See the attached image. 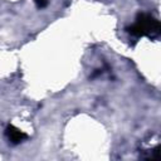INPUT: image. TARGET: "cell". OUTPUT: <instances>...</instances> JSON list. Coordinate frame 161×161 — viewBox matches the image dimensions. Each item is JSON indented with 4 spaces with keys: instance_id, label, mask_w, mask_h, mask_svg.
Wrapping results in <instances>:
<instances>
[{
    "instance_id": "cell-1",
    "label": "cell",
    "mask_w": 161,
    "mask_h": 161,
    "mask_svg": "<svg viewBox=\"0 0 161 161\" xmlns=\"http://www.w3.org/2000/svg\"><path fill=\"white\" fill-rule=\"evenodd\" d=\"M130 31L135 35H145V34H151L152 31H158V23L153 20L150 16H141L135 25L130 28Z\"/></svg>"
},
{
    "instance_id": "cell-2",
    "label": "cell",
    "mask_w": 161,
    "mask_h": 161,
    "mask_svg": "<svg viewBox=\"0 0 161 161\" xmlns=\"http://www.w3.org/2000/svg\"><path fill=\"white\" fill-rule=\"evenodd\" d=\"M8 135H9V138H10L13 142H20L23 138L26 137L23 132H20L19 130H14L13 127H9V128H8Z\"/></svg>"
},
{
    "instance_id": "cell-3",
    "label": "cell",
    "mask_w": 161,
    "mask_h": 161,
    "mask_svg": "<svg viewBox=\"0 0 161 161\" xmlns=\"http://www.w3.org/2000/svg\"><path fill=\"white\" fill-rule=\"evenodd\" d=\"M35 3H36L38 6H40V8H43V6L47 5V0H35Z\"/></svg>"
}]
</instances>
